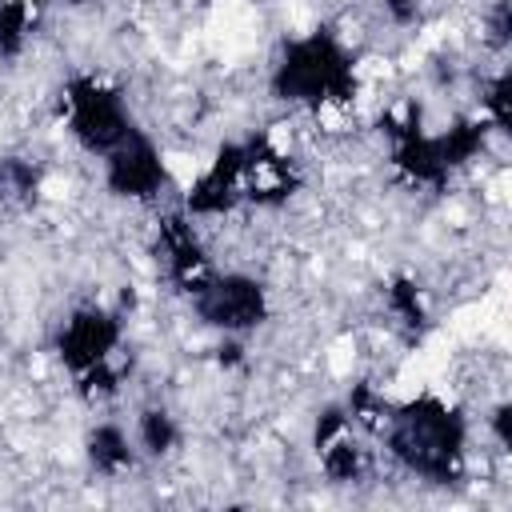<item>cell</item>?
<instances>
[{
  "label": "cell",
  "mask_w": 512,
  "mask_h": 512,
  "mask_svg": "<svg viewBox=\"0 0 512 512\" xmlns=\"http://www.w3.org/2000/svg\"><path fill=\"white\" fill-rule=\"evenodd\" d=\"M388 456L432 484H452L468 464V420L440 396L424 392L416 400L392 404L388 424L380 428Z\"/></svg>",
  "instance_id": "cell-1"
},
{
  "label": "cell",
  "mask_w": 512,
  "mask_h": 512,
  "mask_svg": "<svg viewBox=\"0 0 512 512\" xmlns=\"http://www.w3.org/2000/svg\"><path fill=\"white\" fill-rule=\"evenodd\" d=\"M360 88V72L344 40L328 28L292 36L272 68V92L284 104L308 108V112H328V108H348Z\"/></svg>",
  "instance_id": "cell-2"
},
{
  "label": "cell",
  "mask_w": 512,
  "mask_h": 512,
  "mask_svg": "<svg viewBox=\"0 0 512 512\" xmlns=\"http://www.w3.org/2000/svg\"><path fill=\"white\" fill-rule=\"evenodd\" d=\"M60 108H64L68 136L92 156L112 152L132 132V116H128L124 96L100 76H88V72L68 76V84L60 92Z\"/></svg>",
  "instance_id": "cell-3"
},
{
  "label": "cell",
  "mask_w": 512,
  "mask_h": 512,
  "mask_svg": "<svg viewBox=\"0 0 512 512\" xmlns=\"http://www.w3.org/2000/svg\"><path fill=\"white\" fill-rule=\"evenodd\" d=\"M188 300H192V312L200 316V324L216 328L220 336L256 332L272 312L268 288L248 272H212Z\"/></svg>",
  "instance_id": "cell-4"
},
{
  "label": "cell",
  "mask_w": 512,
  "mask_h": 512,
  "mask_svg": "<svg viewBox=\"0 0 512 512\" xmlns=\"http://www.w3.org/2000/svg\"><path fill=\"white\" fill-rule=\"evenodd\" d=\"M124 340L120 316L100 308V304H84L76 312H68V320L56 332V356L60 364L80 380L96 368L116 364V348Z\"/></svg>",
  "instance_id": "cell-5"
},
{
  "label": "cell",
  "mask_w": 512,
  "mask_h": 512,
  "mask_svg": "<svg viewBox=\"0 0 512 512\" xmlns=\"http://www.w3.org/2000/svg\"><path fill=\"white\" fill-rule=\"evenodd\" d=\"M104 188L120 200H156L168 188V164L148 132L132 128L112 152H104Z\"/></svg>",
  "instance_id": "cell-6"
},
{
  "label": "cell",
  "mask_w": 512,
  "mask_h": 512,
  "mask_svg": "<svg viewBox=\"0 0 512 512\" xmlns=\"http://www.w3.org/2000/svg\"><path fill=\"white\" fill-rule=\"evenodd\" d=\"M240 204H244V140H228L216 148L208 168L188 184L184 212L192 220H212L236 212Z\"/></svg>",
  "instance_id": "cell-7"
},
{
  "label": "cell",
  "mask_w": 512,
  "mask_h": 512,
  "mask_svg": "<svg viewBox=\"0 0 512 512\" xmlns=\"http://www.w3.org/2000/svg\"><path fill=\"white\" fill-rule=\"evenodd\" d=\"M156 256H160V268L168 276V284L184 296H192L216 268H212V256L192 224V216L180 208V212H164L160 216V228H156Z\"/></svg>",
  "instance_id": "cell-8"
},
{
  "label": "cell",
  "mask_w": 512,
  "mask_h": 512,
  "mask_svg": "<svg viewBox=\"0 0 512 512\" xmlns=\"http://www.w3.org/2000/svg\"><path fill=\"white\" fill-rule=\"evenodd\" d=\"M296 188H300V168L280 144H272L268 136L244 140V204L280 208L292 200Z\"/></svg>",
  "instance_id": "cell-9"
},
{
  "label": "cell",
  "mask_w": 512,
  "mask_h": 512,
  "mask_svg": "<svg viewBox=\"0 0 512 512\" xmlns=\"http://www.w3.org/2000/svg\"><path fill=\"white\" fill-rule=\"evenodd\" d=\"M84 456H88V464H92L96 476L116 480V476H124V472L136 464V440H128V432H124L120 424L104 420V424H96V428L88 432Z\"/></svg>",
  "instance_id": "cell-10"
},
{
  "label": "cell",
  "mask_w": 512,
  "mask_h": 512,
  "mask_svg": "<svg viewBox=\"0 0 512 512\" xmlns=\"http://www.w3.org/2000/svg\"><path fill=\"white\" fill-rule=\"evenodd\" d=\"M40 200V168L24 156H0V208L28 212Z\"/></svg>",
  "instance_id": "cell-11"
},
{
  "label": "cell",
  "mask_w": 512,
  "mask_h": 512,
  "mask_svg": "<svg viewBox=\"0 0 512 512\" xmlns=\"http://www.w3.org/2000/svg\"><path fill=\"white\" fill-rule=\"evenodd\" d=\"M384 308H388V316H392L404 332H412V336H420V332L428 328V300H424V288H420L412 276H396V280L384 288Z\"/></svg>",
  "instance_id": "cell-12"
},
{
  "label": "cell",
  "mask_w": 512,
  "mask_h": 512,
  "mask_svg": "<svg viewBox=\"0 0 512 512\" xmlns=\"http://www.w3.org/2000/svg\"><path fill=\"white\" fill-rule=\"evenodd\" d=\"M36 28V0H0V56L16 60Z\"/></svg>",
  "instance_id": "cell-13"
},
{
  "label": "cell",
  "mask_w": 512,
  "mask_h": 512,
  "mask_svg": "<svg viewBox=\"0 0 512 512\" xmlns=\"http://www.w3.org/2000/svg\"><path fill=\"white\" fill-rule=\"evenodd\" d=\"M180 440V428H176V416L168 408H144L136 416V448L144 456H168Z\"/></svg>",
  "instance_id": "cell-14"
},
{
  "label": "cell",
  "mask_w": 512,
  "mask_h": 512,
  "mask_svg": "<svg viewBox=\"0 0 512 512\" xmlns=\"http://www.w3.org/2000/svg\"><path fill=\"white\" fill-rule=\"evenodd\" d=\"M344 412H348V420H352L360 432H380V428L388 424L392 400H388L380 388H372V384H352Z\"/></svg>",
  "instance_id": "cell-15"
},
{
  "label": "cell",
  "mask_w": 512,
  "mask_h": 512,
  "mask_svg": "<svg viewBox=\"0 0 512 512\" xmlns=\"http://www.w3.org/2000/svg\"><path fill=\"white\" fill-rule=\"evenodd\" d=\"M480 116L496 136H508V124H512V80H508V72H496L492 80H484Z\"/></svg>",
  "instance_id": "cell-16"
},
{
  "label": "cell",
  "mask_w": 512,
  "mask_h": 512,
  "mask_svg": "<svg viewBox=\"0 0 512 512\" xmlns=\"http://www.w3.org/2000/svg\"><path fill=\"white\" fill-rule=\"evenodd\" d=\"M488 432H492V440H496L500 452L512 448V404H508V400H500V404L488 412Z\"/></svg>",
  "instance_id": "cell-17"
},
{
  "label": "cell",
  "mask_w": 512,
  "mask_h": 512,
  "mask_svg": "<svg viewBox=\"0 0 512 512\" xmlns=\"http://www.w3.org/2000/svg\"><path fill=\"white\" fill-rule=\"evenodd\" d=\"M508 0H496L492 8H488V16H484V28H488V44L492 48H504L508 44Z\"/></svg>",
  "instance_id": "cell-18"
},
{
  "label": "cell",
  "mask_w": 512,
  "mask_h": 512,
  "mask_svg": "<svg viewBox=\"0 0 512 512\" xmlns=\"http://www.w3.org/2000/svg\"><path fill=\"white\" fill-rule=\"evenodd\" d=\"M420 8H424V0H384V12L392 24H412L420 16Z\"/></svg>",
  "instance_id": "cell-19"
},
{
  "label": "cell",
  "mask_w": 512,
  "mask_h": 512,
  "mask_svg": "<svg viewBox=\"0 0 512 512\" xmlns=\"http://www.w3.org/2000/svg\"><path fill=\"white\" fill-rule=\"evenodd\" d=\"M60 4H68V8H84V4H96V0H60Z\"/></svg>",
  "instance_id": "cell-20"
}]
</instances>
